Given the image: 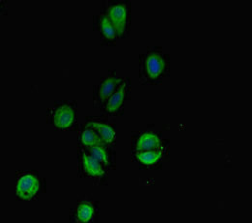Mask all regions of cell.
Instances as JSON below:
<instances>
[{
    "instance_id": "cell-1",
    "label": "cell",
    "mask_w": 252,
    "mask_h": 223,
    "mask_svg": "<svg viewBox=\"0 0 252 223\" xmlns=\"http://www.w3.org/2000/svg\"><path fill=\"white\" fill-rule=\"evenodd\" d=\"M106 16L114 26L117 32V35L122 37L126 32L127 17H128V12H127L126 4L122 2L111 4L107 8Z\"/></svg>"
},
{
    "instance_id": "cell-2",
    "label": "cell",
    "mask_w": 252,
    "mask_h": 223,
    "mask_svg": "<svg viewBox=\"0 0 252 223\" xmlns=\"http://www.w3.org/2000/svg\"><path fill=\"white\" fill-rule=\"evenodd\" d=\"M165 71V61L163 57L157 52H152L145 56L143 62V72L148 78L157 79Z\"/></svg>"
},
{
    "instance_id": "cell-3",
    "label": "cell",
    "mask_w": 252,
    "mask_h": 223,
    "mask_svg": "<svg viewBox=\"0 0 252 223\" xmlns=\"http://www.w3.org/2000/svg\"><path fill=\"white\" fill-rule=\"evenodd\" d=\"M122 79L118 78L114 74H109L97 88V93H95V103H104L110 96L118 89L122 83Z\"/></svg>"
},
{
    "instance_id": "cell-4",
    "label": "cell",
    "mask_w": 252,
    "mask_h": 223,
    "mask_svg": "<svg viewBox=\"0 0 252 223\" xmlns=\"http://www.w3.org/2000/svg\"><path fill=\"white\" fill-rule=\"evenodd\" d=\"M75 121V111L72 106L63 104L58 106L52 114V122L56 127L68 128Z\"/></svg>"
},
{
    "instance_id": "cell-5",
    "label": "cell",
    "mask_w": 252,
    "mask_h": 223,
    "mask_svg": "<svg viewBox=\"0 0 252 223\" xmlns=\"http://www.w3.org/2000/svg\"><path fill=\"white\" fill-rule=\"evenodd\" d=\"M128 90V82L123 80L118 89L110 96L104 104V110L109 114H117L120 107L122 106L124 100L126 99V93Z\"/></svg>"
},
{
    "instance_id": "cell-6",
    "label": "cell",
    "mask_w": 252,
    "mask_h": 223,
    "mask_svg": "<svg viewBox=\"0 0 252 223\" xmlns=\"http://www.w3.org/2000/svg\"><path fill=\"white\" fill-rule=\"evenodd\" d=\"M39 191V182L32 175L21 177L17 185V193L22 199H31Z\"/></svg>"
},
{
    "instance_id": "cell-7",
    "label": "cell",
    "mask_w": 252,
    "mask_h": 223,
    "mask_svg": "<svg viewBox=\"0 0 252 223\" xmlns=\"http://www.w3.org/2000/svg\"><path fill=\"white\" fill-rule=\"evenodd\" d=\"M81 164L84 172L91 177L99 178L104 174L101 162L94 159L89 153L83 151L81 152Z\"/></svg>"
},
{
    "instance_id": "cell-8",
    "label": "cell",
    "mask_w": 252,
    "mask_h": 223,
    "mask_svg": "<svg viewBox=\"0 0 252 223\" xmlns=\"http://www.w3.org/2000/svg\"><path fill=\"white\" fill-rule=\"evenodd\" d=\"M160 144L159 137L152 132H145L140 135L136 142V151H148L158 148Z\"/></svg>"
},
{
    "instance_id": "cell-9",
    "label": "cell",
    "mask_w": 252,
    "mask_h": 223,
    "mask_svg": "<svg viewBox=\"0 0 252 223\" xmlns=\"http://www.w3.org/2000/svg\"><path fill=\"white\" fill-rule=\"evenodd\" d=\"M88 127L93 128L105 143H113L115 139V131L109 125L103 124L101 122H89Z\"/></svg>"
},
{
    "instance_id": "cell-10",
    "label": "cell",
    "mask_w": 252,
    "mask_h": 223,
    "mask_svg": "<svg viewBox=\"0 0 252 223\" xmlns=\"http://www.w3.org/2000/svg\"><path fill=\"white\" fill-rule=\"evenodd\" d=\"M80 140H81V143L84 146H87L88 148L97 146V145H104V143H105L101 139V136L93 128H91L89 127L82 131Z\"/></svg>"
},
{
    "instance_id": "cell-11",
    "label": "cell",
    "mask_w": 252,
    "mask_h": 223,
    "mask_svg": "<svg viewBox=\"0 0 252 223\" xmlns=\"http://www.w3.org/2000/svg\"><path fill=\"white\" fill-rule=\"evenodd\" d=\"M136 158L145 165H153L161 159V151L158 148L148 151H137Z\"/></svg>"
},
{
    "instance_id": "cell-12",
    "label": "cell",
    "mask_w": 252,
    "mask_h": 223,
    "mask_svg": "<svg viewBox=\"0 0 252 223\" xmlns=\"http://www.w3.org/2000/svg\"><path fill=\"white\" fill-rule=\"evenodd\" d=\"M100 29L102 36L108 41H114L117 32L106 15H102L100 18Z\"/></svg>"
},
{
    "instance_id": "cell-13",
    "label": "cell",
    "mask_w": 252,
    "mask_h": 223,
    "mask_svg": "<svg viewBox=\"0 0 252 223\" xmlns=\"http://www.w3.org/2000/svg\"><path fill=\"white\" fill-rule=\"evenodd\" d=\"M89 154L96 159L101 165L108 166L110 163V157L108 150L104 147V145H97L93 147H89Z\"/></svg>"
},
{
    "instance_id": "cell-14",
    "label": "cell",
    "mask_w": 252,
    "mask_h": 223,
    "mask_svg": "<svg viewBox=\"0 0 252 223\" xmlns=\"http://www.w3.org/2000/svg\"><path fill=\"white\" fill-rule=\"evenodd\" d=\"M94 214V207L90 203H81L76 210V220L81 223L90 221Z\"/></svg>"
}]
</instances>
